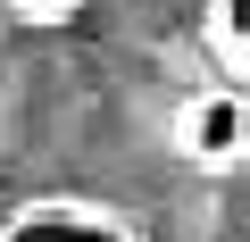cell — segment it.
<instances>
[{"label": "cell", "instance_id": "6da1fadb", "mask_svg": "<svg viewBox=\"0 0 250 242\" xmlns=\"http://www.w3.org/2000/svg\"><path fill=\"white\" fill-rule=\"evenodd\" d=\"M167 151L192 176H242L250 167V84H233V75L192 84L167 109Z\"/></svg>", "mask_w": 250, "mask_h": 242}, {"label": "cell", "instance_id": "7a4b0ae2", "mask_svg": "<svg viewBox=\"0 0 250 242\" xmlns=\"http://www.w3.org/2000/svg\"><path fill=\"white\" fill-rule=\"evenodd\" d=\"M0 242H150L125 209L108 200H83V192H42V200H17L0 217Z\"/></svg>", "mask_w": 250, "mask_h": 242}, {"label": "cell", "instance_id": "3957f363", "mask_svg": "<svg viewBox=\"0 0 250 242\" xmlns=\"http://www.w3.org/2000/svg\"><path fill=\"white\" fill-rule=\"evenodd\" d=\"M200 42H208L217 75L250 84V0H208L200 9Z\"/></svg>", "mask_w": 250, "mask_h": 242}, {"label": "cell", "instance_id": "277c9868", "mask_svg": "<svg viewBox=\"0 0 250 242\" xmlns=\"http://www.w3.org/2000/svg\"><path fill=\"white\" fill-rule=\"evenodd\" d=\"M17 25H34V34H59V25H75V17H92V0H0Z\"/></svg>", "mask_w": 250, "mask_h": 242}]
</instances>
